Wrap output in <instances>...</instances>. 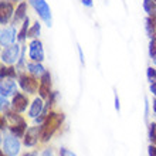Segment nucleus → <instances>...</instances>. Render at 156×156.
I'll use <instances>...</instances> for the list:
<instances>
[{
    "instance_id": "nucleus-27",
    "label": "nucleus",
    "mask_w": 156,
    "mask_h": 156,
    "mask_svg": "<svg viewBox=\"0 0 156 156\" xmlns=\"http://www.w3.org/2000/svg\"><path fill=\"white\" fill-rule=\"evenodd\" d=\"M41 156H53V153H51V151H50V149H45Z\"/></svg>"
},
{
    "instance_id": "nucleus-24",
    "label": "nucleus",
    "mask_w": 156,
    "mask_h": 156,
    "mask_svg": "<svg viewBox=\"0 0 156 156\" xmlns=\"http://www.w3.org/2000/svg\"><path fill=\"white\" fill-rule=\"evenodd\" d=\"M149 156H156V146L155 145H151V146H149Z\"/></svg>"
},
{
    "instance_id": "nucleus-30",
    "label": "nucleus",
    "mask_w": 156,
    "mask_h": 156,
    "mask_svg": "<svg viewBox=\"0 0 156 156\" xmlns=\"http://www.w3.org/2000/svg\"><path fill=\"white\" fill-rule=\"evenodd\" d=\"M152 104H153V111H155V112H156V99H155V101H153V102H152Z\"/></svg>"
},
{
    "instance_id": "nucleus-23",
    "label": "nucleus",
    "mask_w": 156,
    "mask_h": 156,
    "mask_svg": "<svg viewBox=\"0 0 156 156\" xmlns=\"http://www.w3.org/2000/svg\"><path fill=\"white\" fill-rule=\"evenodd\" d=\"M148 77L152 80V78H156V71L153 68H148Z\"/></svg>"
},
{
    "instance_id": "nucleus-20",
    "label": "nucleus",
    "mask_w": 156,
    "mask_h": 156,
    "mask_svg": "<svg viewBox=\"0 0 156 156\" xmlns=\"http://www.w3.org/2000/svg\"><path fill=\"white\" fill-rule=\"evenodd\" d=\"M38 34H40V24L36 23V24L29 30V36H27V37H37Z\"/></svg>"
},
{
    "instance_id": "nucleus-18",
    "label": "nucleus",
    "mask_w": 156,
    "mask_h": 156,
    "mask_svg": "<svg viewBox=\"0 0 156 156\" xmlns=\"http://www.w3.org/2000/svg\"><path fill=\"white\" fill-rule=\"evenodd\" d=\"M4 77H16V71H14V68H12V67H9V68H6V67H2V80H4Z\"/></svg>"
},
{
    "instance_id": "nucleus-12",
    "label": "nucleus",
    "mask_w": 156,
    "mask_h": 156,
    "mask_svg": "<svg viewBox=\"0 0 156 156\" xmlns=\"http://www.w3.org/2000/svg\"><path fill=\"white\" fill-rule=\"evenodd\" d=\"M41 112H43V102H41L40 98H36L31 104V107H30L29 115L31 118H37V116L41 115Z\"/></svg>"
},
{
    "instance_id": "nucleus-2",
    "label": "nucleus",
    "mask_w": 156,
    "mask_h": 156,
    "mask_svg": "<svg viewBox=\"0 0 156 156\" xmlns=\"http://www.w3.org/2000/svg\"><path fill=\"white\" fill-rule=\"evenodd\" d=\"M30 4L34 7V10L40 14V17L47 23V26H51V13L44 0H29Z\"/></svg>"
},
{
    "instance_id": "nucleus-1",
    "label": "nucleus",
    "mask_w": 156,
    "mask_h": 156,
    "mask_svg": "<svg viewBox=\"0 0 156 156\" xmlns=\"http://www.w3.org/2000/svg\"><path fill=\"white\" fill-rule=\"evenodd\" d=\"M64 121V116L60 115V114H55V112H51L47 119L44 121L43 126H41V140L43 142H47V140L53 136V133L58 129V126L61 125V122Z\"/></svg>"
},
{
    "instance_id": "nucleus-28",
    "label": "nucleus",
    "mask_w": 156,
    "mask_h": 156,
    "mask_svg": "<svg viewBox=\"0 0 156 156\" xmlns=\"http://www.w3.org/2000/svg\"><path fill=\"white\" fill-rule=\"evenodd\" d=\"M82 3L85 4V6H88V7H91V6H92V3H91V0H82Z\"/></svg>"
},
{
    "instance_id": "nucleus-4",
    "label": "nucleus",
    "mask_w": 156,
    "mask_h": 156,
    "mask_svg": "<svg viewBox=\"0 0 156 156\" xmlns=\"http://www.w3.org/2000/svg\"><path fill=\"white\" fill-rule=\"evenodd\" d=\"M20 87L26 92H30V94H34L38 88V82L34 80L33 77H30V75H20Z\"/></svg>"
},
{
    "instance_id": "nucleus-6",
    "label": "nucleus",
    "mask_w": 156,
    "mask_h": 156,
    "mask_svg": "<svg viewBox=\"0 0 156 156\" xmlns=\"http://www.w3.org/2000/svg\"><path fill=\"white\" fill-rule=\"evenodd\" d=\"M19 45H12V47H7V48L3 50V53H2V60L4 62H9V64H12L17 60L19 57Z\"/></svg>"
},
{
    "instance_id": "nucleus-29",
    "label": "nucleus",
    "mask_w": 156,
    "mask_h": 156,
    "mask_svg": "<svg viewBox=\"0 0 156 156\" xmlns=\"http://www.w3.org/2000/svg\"><path fill=\"white\" fill-rule=\"evenodd\" d=\"M115 108H116V109H119V101H118V98H115Z\"/></svg>"
},
{
    "instance_id": "nucleus-19",
    "label": "nucleus",
    "mask_w": 156,
    "mask_h": 156,
    "mask_svg": "<svg viewBox=\"0 0 156 156\" xmlns=\"http://www.w3.org/2000/svg\"><path fill=\"white\" fill-rule=\"evenodd\" d=\"M27 24H29V19H26L24 23H23V27H21L20 33H19V40H24L26 36H27Z\"/></svg>"
},
{
    "instance_id": "nucleus-9",
    "label": "nucleus",
    "mask_w": 156,
    "mask_h": 156,
    "mask_svg": "<svg viewBox=\"0 0 156 156\" xmlns=\"http://www.w3.org/2000/svg\"><path fill=\"white\" fill-rule=\"evenodd\" d=\"M0 23L2 24H6L9 21V19L12 17V13H13V6L9 2H2L0 3Z\"/></svg>"
},
{
    "instance_id": "nucleus-10",
    "label": "nucleus",
    "mask_w": 156,
    "mask_h": 156,
    "mask_svg": "<svg viewBox=\"0 0 156 156\" xmlns=\"http://www.w3.org/2000/svg\"><path fill=\"white\" fill-rule=\"evenodd\" d=\"M38 133H41V128L38 129V128L36 126V128L27 129V133L24 135V145L26 146H33V145L37 144Z\"/></svg>"
},
{
    "instance_id": "nucleus-25",
    "label": "nucleus",
    "mask_w": 156,
    "mask_h": 156,
    "mask_svg": "<svg viewBox=\"0 0 156 156\" xmlns=\"http://www.w3.org/2000/svg\"><path fill=\"white\" fill-rule=\"evenodd\" d=\"M61 156H75L73 152L67 151V149H61Z\"/></svg>"
},
{
    "instance_id": "nucleus-33",
    "label": "nucleus",
    "mask_w": 156,
    "mask_h": 156,
    "mask_svg": "<svg viewBox=\"0 0 156 156\" xmlns=\"http://www.w3.org/2000/svg\"><path fill=\"white\" fill-rule=\"evenodd\" d=\"M2 156H4V155H3V153H2Z\"/></svg>"
},
{
    "instance_id": "nucleus-15",
    "label": "nucleus",
    "mask_w": 156,
    "mask_h": 156,
    "mask_svg": "<svg viewBox=\"0 0 156 156\" xmlns=\"http://www.w3.org/2000/svg\"><path fill=\"white\" fill-rule=\"evenodd\" d=\"M26 3H20L19 4V7L16 9V19L14 21H20V20H26Z\"/></svg>"
},
{
    "instance_id": "nucleus-7",
    "label": "nucleus",
    "mask_w": 156,
    "mask_h": 156,
    "mask_svg": "<svg viewBox=\"0 0 156 156\" xmlns=\"http://www.w3.org/2000/svg\"><path fill=\"white\" fill-rule=\"evenodd\" d=\"M12 107L16 112H23L27 108V98H26L23 94H14L12 101Z\"/></svg>"
},
{
    "instance_id": "nucleus-34",
    "label": "nucleus",
    "mask_w": 156,
    "mask_h": 156,
    "mask_svg": "<svg viewBox=\"0 0 156 156\" xmlns=\"http://www.w3.org/2000/svg\"><path fill=\"white\" fill-rule=\"evenodd\" d=\"M155 2H156V0H155Z\"/></svg>"
},
{
    "instance_id": "nucleus-17",
    "label": "nucleus",
    "mask_w": 156,
    "mask_h": 156,
    "mask_svg": "<svg viewBox=\"0 0 156 156\" xmlns=\"http://www.w3.org/2000/svg\"><path fill=\"white\" fill-rule=\"evenodd\" d=\"M144 6H145V10L148 13H156V4H155V0H145L144 2Z\"/></svg>"
},
{
    "instance_id": "nucleus-14",
    "label": "nucleus",
    "mask_w": 156,
    "mask_h": 156,
    "mask_svg": "<svg viewBox=\"0 0 156 156\" xmlns=\"http://www.w3.org/2000/svg\"><path fill=\"white\" fill-rule=\"evenodd\" d=\"M10 131L13 132V135H16L17 138H21V136H24V131H26V122L24 121H21V122H17L14 125L10 126Z\"/></svg>"
},
{
    "instance_id": "nucleus-21",
    "label": "nucleus",
    "mask_w": 156,
    "mask_h": 156,
    "mask_svg": "<svg viewBox=\"0 0 156 156\" xmlns=\"http://www.w3.org/2000/svg\"><path fill=\"white\" fill-rule=\"evenodd\" d=\"M149 53L152 57H156V36H153V38L151 40V44H149Z\"/></svg>"
},
{
    "instance_id": "nucleus-31",
    "label": "nucleus",
    "mask_w": 156,
    "mask_h": 156,
    "mask_svg": "<svg viewBox=\"0 0 156 156\" xmlns=\"http://www.w3.org/2000/svg\"><path fill=\"white\" fill-rule=\"evenodd\" d=\"M23 156H36L34 153H26V155H23Z\"/></svg>"
},
{
    "instance_id": "nucleus-32",
    "label": "nucleus",
    "mask_w": 156,
    "mask_h": 156,
    "mask_svg": "<svg viewBox=\"0 0 156 156\" xmlns=\"http://www.w3.org/2000/svg\"><path fill=\"white\" fill-rule=\"evenodd\" d=\"M155 64H156V57H155Z\"/></svg>"
},
{
    "instance_id": "nucleus-3",
    "label": "nucleus",
    "mask_w": 156,
    "mask_h": 156,
    "mask_svg": "<svg viewBox=\"0 0 156 156\" xmlns=\"http://www.w3.org/2000/svg\"><path fill=\"white\" fill-rule=\"evenodd\" d=\"M3 149L9 156H16L20 151V142L14 136H4Z\"/></svg>"
},
{
    "instance_id": "nucleus-13",
    "label": "nucleus",
    "mask_w": 156,
    "mask_h": 156,
    "mask_svg": "<svg viewBox=\"0 0 156 156\" xmlns=\"http://www.w3.org/2000/svg\"><path fill=\"white\" fill-rule=\"evenodd\" d=\"M0 91H2V95H12L16 94V84L13 81H4L2 82V87H0Z\"/></svg>"
},
{
    "instance_id": "nucleus-11",
    "label": "nucleus",
    "mask_w": 156,
    "mask_h": 156,
    "mask_svg": "<svg viewBox=\"0 0 156 156\" xmlns=\"http://www.w3.org/2000/svg\"><path fill=\"white\" fill-rule=\"evenodd\" d=\"M14 41V29H4L2 30V37H0V43L3 47L12 44Z\"/></svg>"
},
{
    "instance_id": "nucleus-16",
    "label": "nucleus",
    "mask_w": 156,
    "mask_h": 156,
    "mask_svg": "<svg viewBox=\"0 0 156 156\" xmlns=\"http://www.w3.org/2000/svg\"><path fill=\"white\" fill-rule=\"evenodd\" d=\"M27 68L30 70V73L34 75H43L44 74V68L40 66V64H34V62H30L29 66H27Z\"/></svg>"
},
{
    "instance_id": "nucleus-26",
    "label": "nucleus",
    "mask_w": 156,
    "mask_h": 156,
    "mask_svg": "<svg viewBox=\"0 0 156 156\" xmlns=\"http://www.w3.org/2000/svg\"><path fill=\"white\" fill-rule=\"evenodd\" d=\"M151 91H152L153 95L156 97V82H152V84H151Z\"/></svg>"
},
{
    "instance_id": "nucleus-5",
    "label": "nucleus",
    "mask_w": 156,
    "mask_h": 156,
    "mask_svg": "<svg viewBox=\"0 0 156 156\" xmlns=\"http://www.w3.org/2000/svg\"><path fill=\"white\" fill-rule=\"evenodd\" d=\"M30 58L34 61H43L44 60V51H43V45L38 40H33L30 43V50H29Z\"/></svg>"
},
{
    "instance_id": "nucleus-8",
    "label": "nucleus",
    "mask_w": 156,
    "mask_h": 156,
    "mask_svg": "<svg viewBox=\"0 0 156 156\" xmlns=\"http://www.w3.org/2000/svg\"><path fill=\"white\" fill-rule=\"evenodd\" d=\"M50 87H51V82H50V74L48 73H44V74L41 75L40 87H38V92H40L41 98H47V97H48Z\"/></svg>"
},
{
    "instance_id": "nucleus-22",
    "label": "nucleus",
    "mask_w": 156,
    "mask_h": 156,
    "mask_svg": "<svg viewBox=\"0 0 156 156\" xmlns=\"http://www.w3.org/2000/svg\"><path fill=\"white\" fill-rule=\"evenodd\" d=\"M149 136L153 144H156V123H151V129H149Z\"/></svg>"
}]
</instances>
